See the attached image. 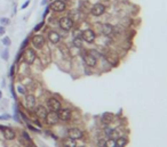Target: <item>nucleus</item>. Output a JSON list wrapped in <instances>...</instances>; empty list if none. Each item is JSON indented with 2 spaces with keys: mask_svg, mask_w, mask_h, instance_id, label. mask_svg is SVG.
Segmentation results:
<instances>
[{
  "mask_svg": "<svg viewBox=\"0 0 167 147\" xmlns=\"http://www.w3.org/2000/svg\"><path fill=\"white\" fill-rule=\"evenodd\" d=\"M48 39L52 43H59L61 40V37L56 31H51L48 33Z\"/></svg>",
  "mask_w": 167,
  "mask_h": 147,
  "instance_id": "obj_15",
  "label": "nucleus"
},
{
  "mask_svg": "<svg viewBox=\"0 0 167 147\" xmlns=\"http://www.w3.org/2000/svg\"><path fill=\"white\" fill-rule=\"evenodd\" d=\"M29 4H30V0H28V1H25V2H24V5L22 6V8H23V9H24V8H26V6H28Z\"/></svg>",
  "mask_w": 167,
  "mask_h": 147,
  "instance_id": "obj_27",
  "label": "nucleus"
},
{
  "mask_svg": "<svg viewBox=\"0 0 167 147\" xmlns=\"http://www.w3.org/2000/svg\"><path fill=\"white\" fill-rule=\"evenodd\" d=\"M64 146L65 147H77V143L72 138H66L64 140Z\"/></svg>",
  "mask_w": 167,
  "mask_h": 147,
  "instance_id": "obj_19",
  "label": "nucleus"
},
{
  "mask_svg": "<svg viewBox=\"0 0 167 147\" xmlns=\"http://www.w3.org/2000/svg\"><path fill=\"white\" fill-rule=\"evenodd\" d=\"M42 25H44V22H41L40 24H38V25H37V26L34 28V31H39V30L41 29V26H42Z\"/></svg>",
  "mask_w": 167,
  "mask_h": 147,
  "instance_id": "obj_24",
  "label": "nucleus"
},
{
  "mask_svg": "<svg viewBox=\"0 0 167 147\" xmlns=\"http://www.w3.org/2000/svg\"><path fill=\"white\" fill-rule=\"evenodd\" d=\"M34 113H36V115L38 116V117H40V119H45L48 112H47L46 107H44V106H41V105H38L36 108H34Z\"/></svg>",
  "mask_w": 167,
  "mask_h": 147,
  "instance_id": "obj_13",
  "label": "nucleus"
},
{
  "mask_svg": "<svg viewBox=\"0 0 167 147\" xmlns=\"http://www.w3.org/2000/svg\"><path fill=\"white\" fill-rule=\"evenodd\" d=\"M104 147H117V146H116V139H112V138H110V139L105 140Z\"/></svg>",
  "mask_w": 167,
  "mask_h": 147,
  "instance_id": "obj_20",
  "label": "nucleus"
},
{
  "mask_svg": "<svg viewBox=\"0 0 167 147\" xmlns=\"http://www.w3.org/2000/svg\"><path fill=\"white\" fill-rule=\"evenodd\" d=\"M84 61H85L86 65H88V66H91V67H93V66L96 65V57L91 53L86 54V55L84 56Z\"/></svg>",
  "mask_w": 167,
  "mask_h": 147,
  "instance_id": "obj_12",
  "label": "nucleus"
},
{
  "mask_svg": "<svg viewBox=\"0 0 167 147\" xmlns=\"http://www.w3.org/2000/svg\"><path fill=\"white\" fill-rule=\"evenodd\" d=\"M28 42H29V38H28V39H25V41H24V42H23V43H22L21 49H24V48L26 47V45H28Z\"/></svg>",
  "mask_w": 167,
  "mask_h": 147,
  "instance_id": "obj_26",
  "label": "nucleus"
},
{
  "mask_svg": "<svg viewBox=\"0 0 167 147\" xmlns=\"http://www.w3.org/2000/svg\"><path fill=\"white\" fill-rule=\"evenodd\" d=\"M127 144V139L125 137H118L116 139V146L117 147H125Z\"/></svg>",
  "mask_w": 167,
  "mask_h": 147,
  "instance_id": "obj_18",
  "label": "nucleus"
},
{
  "mask_svg": "<svg viewBox=\"0 0 167 147\" xmlns=\"http://www.w3.org/2000/svg\"><path fill=\"white\" fill-rule=\"evenodd\" d=\"M26 147H37V146H36L32 141H29V143H28V145H26Z\"/></svg>",
  "mask_w": 167,
  "mask_h": 147,
  "instance_id": "obj_30",
  "label": "nucleus"
},
{
  "mask_svg": "<svg viewBox=\"0 0 167 147\" xmlns=\"http://www.w3.org/2000/svg\"><path fill=\"white\" fill-rule=\"evenodd\" d=\"M1 56H2V58H4V59H7V50H5Z\"/></svg>",
  "mask_w": 167,
  "mask_h": 147,
  "instance_id": "obj_28",
  "label": "nucleus"
},
{
  "mask_svg": "<svg viewBox=\"0 0 167 147\" xmlns=\"http://www.w3.org/2000/svg\"><path fill=\"white\" fill-rule=\"evenodd\" d=\"M24 58H25V62L28 64H33L34 63V61H36V53L30 49V48H26V50H25V54H24Z\"/></svg>",
  "mask_w": 167,
  "mask_h": 147,
  "instance_id": "obj_9",
  "label": "nucleus"
},
{
  "mask_svg": "<svg viewBox=\"0 0 167 147\" xmlns=\"http://www.w3.org/2000/svg\"><path fill=\"white\" fill-rule=\"evenodd\" d=\"M105 11V7L104 5L102 4H95L94 6L92 7V14L94 16H101L102 14H104Z\"/></svg>",
  "mask_w": 167,
  "mask_h": 147,
  "instance_id": "obj_11",
  "label": "nucleus"
},
{
  "mask_svg": "<svg viewBox=\"0 0 167 147\" xmlns=\"http://www.w3.org/2000/svg\"><path fill=\"white\" fill-rule=\"evenodd\" d=\"M0 22H1L4 25H6V24H8V23H9V20H8V18H1Z\"/></svg>",
  "mask_w": 167,
  "mask_h": 147,
  "instance_id": "obj_25",
  "label": "nucleus"
},
{
  "mask_svg": "<svg viewBox=\"0 0 167 147\" xmlns=\"http://www.w3.org/2000/svg\"><path fill=\"white\" fill-rule=\"evenodd\" d=\"M73 45H74L76 47H81V45H83V40H81V38L76 37V38H74V40H73Z\"/></svg>",
  "mask_w": 167,
  "mask_h": 147,
  "instance_id": "obj_21",
  "label": "nucleus"
},
{
  "mask_svg": "<svg viewBox=\"0 0 167 147\" xmlns=\"http://www.w3.org/2000/svg\"><path fill=\"white\" fill-rule=\"evenodd\" d=\"M59 24H60V28L62 30H64V31H69V30H71L73 28V21L70 17H68V16L62 17L60 20V22H59Z\"/></svg>",
  "mask_w": 167,
  "mask_h": 147,
  "instance_id": "obj_1",
  "label": "nucleus"
},
{
  "mask_svg": "<svg viewBox=\"0 0 167 147\" xmlns=\"http://www.w3.org/2000/svg\"><path fill=\"white\" fill-rule=\"evenodd\" d=\"M113 31H115V29H113V26L110 25V24H104V25L102 26V32H103V34H105V35L112 34Z\"/></svg>",
  "mask_w": 167,
  "mask_h": 147,
  "instance_id": "obj_16",
  "label": "nucleus"
},
{
  "mask_svg": "<svg viewBox=\"0 0 167 147\" xmlns=\"http://www.w3.org/2000/svg\"><path fill=\"white\" fill-rule=\"evenodd\" d=\"M47 105L49 107V110L53 111V112H59V111L61 110V102H60L59 99H56V98H51V99H48Z\"/></svg>",
  "mask_w": 167,
  "mask_h": 147,
  "instance_id": "obj_6",
  "label": "nucleus"
},
{
  "mask_svg": "<svg viewBox=\"0 0 167 147\" xmlns=\"http://www.w3.org/2000/svg\"><path fill=\"white\" fill-rule=\"evenodd\" d=\"M65 2L63 0H54L52 4H51V9L56 13H61L65 9Z\"/></svg>",
  "mask_w": 167,
  "mask_h": 147,
  "instance_id": "obj_4",
  "label": "nucleus"
},
{
  "mask_svg": "<svg viewBox=\"0 0 167 147\" xmlns=\"http://www.w3.org/2000/svg\"><path fill=\"white\" fill-rule=\"evenodd\" d=\"M32 45L36 47V48H38V49H40L44 47V45H45V38L42 37V35H34L33 38H32Z\"/></svg>",
  "mask_w": 167,
  "mask_h": 147,
  "instance_id": "obj_10",
  "label": "nucleus"
},
{
  "mask_svg": "<svg viewBox=\"0 0 167 147\" xmlns=\"http://www.w3.org/2000/svg\"><path fill=\"white\" fill-rule=\"evenodd\" d=\"M112 120H113V114H112V113H104V114L102 115V121H103L104 123H106V124L111 123Z\"/></svg>",
  "mask_w": 167,
  "mask_h": 147,
  "instance_id": "obj_17",
  "label": "nucleus"
},
{
  "mask_svg": "<svg viewBox=\"0 0 167 147\" xmlns=\"http://www.w3.org/2000/svg\"><path fill=\"white\" fill-rule=\"evenodd\" d=\"M25 106L28 108H33L36 106V98L33 95H26L25 96Z\"/></svg>",
  "mask_w": 167,
  "mask_h": 147,
  "instance_id": "obj_14",
  "label": "nucleus"
},
{
  "mask_svg": "<svg viewBox=\"0 0 167 147\" xmlns=\"http://www.w3.org/2000/svg\"><path fill=\"white\" fill-rule=\"evenodd\" d=\"M105 145V139L103 138H100L98 140H97V146L98 147H104Z\"/></svg>",
  "mask_w": 167,
  "mask_h": 147,
  "instance_id": "obj_22",
  "label": "nucleus"
},
{
  "mask_svg": "<svg viewBox=\"0 0 167 147\" xmlns=\"http://www.w3.org/2000/svg\"><path fill=\"white\" fill-rule=\"evenodd\" d=\"M5 34V28L4 26H0V35Z\"/></svg>",
  "mask_w": 167,
  "mask_h": 147,
  "instance_id": "obj_29",
  "label": "nucleus"
},
{
  "mask_svg": "<svg viewBox=\"0 0 167 147\" xmlns=\"http://www.w3.org/2000/svg\"><path fill=\"white\" fill-rule=\"evenodd\" d=\"M17 90H19V91H20V93H22V94H24V90H23V89H22L21 87H19V88H17Z\"/></svg>",
  "mask_w": 167,
  "mask_h": 147,
  "instance_id": "obj_31",
  "label": "nucleus"
},
{
  "mask_svg": "<svg viewBox=\"0 0 167 147\" xmlns=\"http://www.w3.org/2000/svg\"><path fill=\"white\" fill-rule=\"evenodd\" d=\"M68 136H69V138H72L74 140H77V139L83 138L84 134H83V131H81L80 129H78V128H71V129H69V131H68Z\"/></svg>",
  "mask_w": 167,
  "mask_h": 147,
  "instance_id": "obj_7",
  "label": "nucleus"
},
{
  "mask_svg": "<svg viewBox=\"0 0 167 147\" xmlns=\"http://www.w3.org/2000/svg\"><path fill=\"white\" fill-rule=\"evenodd\" d=\"M57 115H59V119L62 120V121H69L71 119V111L69 108H61L59 112H57Z\"/></svg>",
  "mask_w": 167,
  "mask_h": 147,
  "instance_id": "obj_8",
  "label": "nucleus"
},
{
  "mask_svg": "<svg viewBox=\"0 0 167 147\" xmlns=\"http://www.w3.org/2000/svg\"><path fill=\"white\" fill-rule=\"evenodd\" d=\"M80 147H84V146H80Z\"/></svg>",
  "mask_w": 167,
  "mask_h": 147,
  "instance_id": "obj_33",
  "label": "nucleus"
},
{
  "mask_svg": "<svg viewBox=\"0 0 167 147\" xmlns=\"http://www.w3.org/2000/svg\"><path fill=\"white\" fill-rule=\"evenodd\" d=\"M0 95H1V93H0Z\"/></svg>",
  "mask_w": 167,
  "mask_h": 147,
  "instance_id": "obj_34",
  "label": "nucleus"
},
{
  "mask_svg": "<svg viewBox=\"0 0 167 147\" xmlns=\"http://www.w3.org/2000/svg\"><path fill=\"white\" fill-rule=\"evenodd\" d=\"M45 121L47 123V126H55L60 119H59V115H57V112H53L51 111L49 113H47V115L45 117Z\"/></svg>",
  "mask_w": 167,
  "mask_h": 147,
  "instance_id": "obj_2",
  "label": "nucleus"
},
{
  "mask_svg": "<svg viewBox=\"0 0 167 147\" xmlns=\"http://www.w3.org/2000/svg\"><path fill=\"white\" fill-rule=\"evenodd\" d=\"M81 39L85 40L86 42H88V43H92V42H94L95 40V33L93 30H85V31L81 33Z\"/></svg>",
  "mask_w": 167,
  "mask_h": 147,
  "instance_id": "obj_5",
  "label": "nucleus"
},
{
  "mask_svg": "<svg viewBox=\"0 0 167 147\" xmlns=\"http://www.w3.org/2000/svg\"><path fill=\"white\" fill-rule=\"evenodd\" d=\"M0 130H1V132H2V135L4 137L7 139V140H13L14 138H15V131L9 128V127H5V126H0Z\"/></svg>",
  "mask_w": 167,
  "mask_h": 147,
  "instance_id": "obj_3",
  "label": "nucleus"
},
{
  "mask_svg": "<svg viewBox=\"0 0 167 147\" xmlns=\"http://www.w3.org/2000/svg\"><path fill=\"white\" fill-rule=\"evenodd\" d=\"M46 2H47V0H42L41 5H46Z\"/></svg>",
  "mask_w": 167,
  "mask_h": 147,
  "instance_id": "obj_32",
  "label": "nucleus"
},
{
  "mask_svg": "<svg viewBox=\"0 0 167 147\" xmlns=\"http://www.w3.org/2000/svg\"><path fill=\"white\" fill-rule=\"evenodd\" d=\"M2 43H4L5 46H9V45H11V40H9V38L5 37V38L2 39Z\"/></svg>",
  "mask_w": 167,
  "mask_h": 147,
  "instance_id": "obj_23",
  "label": "nucleus"
}]
</instances>
